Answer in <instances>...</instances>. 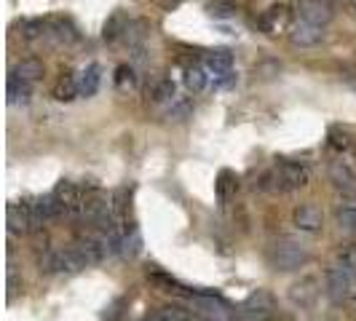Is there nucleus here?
Segmentation results:
<instances>
[{"instance_id":"6ab92c4d","label":"nucleus","mask_w":356,"mask_h":321,"mask_svg":"<svg viewBox=\"0 0 356 321\" xmlns=\"http://www.w3.org/2000/svg\"><path fill=\"white\" fill-rule=\"evenodd\" d=\"M126 27H129L126 14L124 11H115V14L105 22V27H102V38H105L107 43H113V40H118L121 35H126Z\"/></svg>"},{"instance_id":"a211bd4d","label":"nucleus","mask_w":356,"mask_h":321,"mask_svg":"<svg viewBox=\"0 0 356 321\" xmlns=\"http://www.w3.org/2000/svg\"><path fill=\"white\" fill-rule=\"evenodd\" d=\"M233 65V54L228 49H217L207 56V70L214 72V75H228Z\"/></svg>"},{"instance_id":"7c9ffc66","label":"nucleus","mask_w":356,"mask_h":321,"mask_svg":"<svg viewBox=\"0 0 356 321\" xmlns=\"http://www.w3.org/2000/svg\"><path fill=\"white\" fill-rule=\"evenodd\" d=\"M115 86L118 89H134L137 86V78H134V70L131 67H126V65H121L118 70H115Z\"/></svg>"},{"instance_id":"c756f323","label":"nucleus","mask_w":356,"mask_h":321,"mask_svg":"<svg viewBox=\"0 0 356 321\" xmlns=\"http://www.w3.org/2000/svg\"><path fill=\"white\" fill-rule=\"evenodd\" d=\"M153 102H156V105L175 102V83H172V81H161L159 86L153 89Z\"/></svg>"},{"instance_id":"bb28decb","label":"nucleus","mask_w":356,"mask_h":321,"mask_svg":"<svg viewBox=\"0 0 356 321\" xmlns=\"http://www.w3.org/2000/svg\"><path fill=\"white\" fill-rule=\"evenodd\" d=\"M185 86L191 91H201L207 86V72L201 70V67H188L185 70Z\"/></svg>"},{"instance_id":"f03ea898","label":"nucleus","mask_w":356,"mask_h":321,"mask_svg":"<svg viewBox=\"0 0 356 321\" xmlns=\"http://www.w3.org/2000/svg\"><path fill=\"white\" fill-rule=\"evenodd\" d=\"M268 260L276 270H300L311 263V249H308V244L286 236V238H279L270 244Z\"/></svg>"},{"instance_id":"39448f33","label":"nucleus","mask_w":356,"mask_h":321,"mask_svg":"<svg viewBox=\"0 0 356 321\" xmlns=\"http://www.w3.org/2000/svg\"><path fill=\"white\" fill-rule=\"evenodd\" d=\"M191 300H193L198 313H204L207 319L212 321L231 319V305L225 303L220 295H212V292H191Z\"/></svg>"},{"instance_id":"0eeeda50","label":"nucleus","mask_w":356,"mask_h":321,"mask_svg":"<svg viewBox=\"0 0 356 321\" xmlns=\"http://www.w3.org/2000/svg\"><path fill=\"white\" fill-rule=\"evenodd\" d=\"M292 222H295V228L303 233H319L324 228V214L316 204H300V206H295V212H292Z\"/></svg>"},{"instance_id":"473e14b6","label":"nucleus","mask_w":356,"mask_h":321,"mask_svg":"<svg viewBox=\"0 0 356 321\" xmlns=\"http://www.w3.org/2000/svg\"><path fill=\"white\" fill-rule=\"evenodd\" d=\"M330 140H332V147H343V150H346V147H348V137H346V134H340V131H332V134H330Z\"/></svg>"},{"instance_id":"423d86ee","label":"nucleus","mask_w":356,"mask_h":321,"mask_svg":"<svg viewBox=\"0 0 356 321\" xmlns=\"http://www.w3.org/2000/svg\"><path fill=\"white\" fill-rule=\"evenodd\" d=\"M6 225H8L11 236H24V233L33 231V204H24V201L8 204V209H6Z\"/></svg>"},{"instance_id":"aec40b11","label":"nucleus","mask_w":356,"mask_h":321,"mask_svg":"<svg viewBox=\"0 0 356 321\" xmlns=\"http://www.w3.org/2000/svg\"><path fill=\"white\" fill-rule=\"evenodd\" d=\"M6 99H8V105L17 107V105H27L30 102V86L24 83V81H19V78H8V89H6Z\"/></svg>"},{"instance_id":"412c9836","label":"nucleus","mask_w":356,"mask_h":321,"mask_svg":"<svg viewBox=\"0 0 356 321\" xmlns=\"http://www.w3.org/2000/svg\"><path fill=\"white\" fill-rule=\"evenodd\" d=\"M54 97H56L59 102H70V99H75V97H81L78 78H72V75H62V78H59V83L54 86Z\"/></svg>"},{"instance_id":"f257e3e1","label":"nucleus","mask_w":356,"mask_h":321,"mask_svg":"<svg viewBox=\"0 0 356 321\" xmlns=\"http://www.w3.org/2000/svg\"><path fill=\"white\" fill-rule=\"evenodd\" d=\"M308 182H311V174H308L305 166L284 160V163L273 166L270 172H266L260 177V190H268V193H292V190L305 188Z\"/></svg>"},{"instance_id":"9d476101","label":"nucleus","mask_w":356,"mask_h":321,"mask_svg":"<svg viewBox=\"0 0 356 321\" xmlns=\"http://www.w3.org/2000/svg\"><path fill=\"white\" fill-rule=\"evenodd\" d=\"M289 40H292L295 46H300V49H311V46H319L321 40H324V30L316 27V24L300 22V24H295V27H292Z\"/></svg>"},{"instance_id":"f8f14e48","label":"nucleus","mask_w":356,"mask_h":321,"mask_svg":"<svg viewBox=\"0 0 356 321\" xmlns=\"http://www.w3.org/2000/svg\"><path fill=\"white\" fill-rule=\"evenodd\" d=\"M286 22H289V8H286L284 3H279V6H270L266 14L257 19V27L263 33H268V35H273V33H279L284 27Z\"/></svg>"},{"instance_id":"b1692460","label":"nucleus","mask_w":356,"mask_h":321,"mask_svg":"<svg viewBox=\"0 0 356 321\" xmlns=\"http://www.w3.org/2000/svg\"><path fill=\"white\" fill-rule=\"evenodd\" d=\"M145 321H191V313L185 308H177V305H166V308L153 311Z\"/></svg>"},{"instance_id":"9b49d317","label":"nucleus","mask_w":356,"mask_h":321,"mask_svg":"<svg viewBox=\"0 0 356 321\" xmlns=\"http://www.w3.org/2000/svg\"><path fill=\"white\" fill-rule=\"evenodd\" d=\"M330 179L343 193H356V172L346 160H332L330 163Z\"/></svg>"},{"instance_id":"4be33fe9","label":"nucleus","mask_w":356,"mask_h":321,"mask_svg":"<svg viewBox=\"0 0 356 321\" xmlns=\"http://www.w3.org/2000/svg\"><path fill=\"white\" fill-rule=\"evenodd\" d=\"M238 14V6L233 0H209L207 3V17L212 19H233Z\"/></svg>"},{"instance_id":"20e7f679","label":"nucleus","mask_w":356,"mask_h":321,"mask_svg":"<svg viewBox=\"0 0 356 321\" xmlns=\"http://www.w3.org/2000/svg\"><path fill=\"white\" fill-rule=\"evenodd\" d=\"M324 286H327V295H330L335 303H343V300L356 297V279L348 270H343V268H338V265H332L324 273Z\"/></svg>"},{"instance_id":"cd10ccee","label":"nucleus","mask_w":356,"mask_h":321,"mask_svg":"<svg viewBox=\"0 0 356 321\" xmlns=\"http://www.w3.org/2000/svg\"><path fill=\"white\" fill-rule=\"evenodd\" d=\"M43 33H49V24H46L43 19H30V22L22 24V35L27 38V40H35V38H40Z\"/></svg>"},{"instance_id":"dca6fc26","label":"nucleus","mask_w":356,"mask_h":321,"mask_svg":"<svg viewBox=\"0 0 356 321\" xmlns=\"http://www.w3.org/2000/svg\"><path fill=\"white\" fill-rule=\"evenodd\" d=\"M335 222L340 231H356V196L346 198L335 209Z\"/></svg>"},{"instance_id":"72a5a7b5","label":"nucleus","mask_w":356,"mask_h":321,"mask_svg":"<svg viewBox=\"0 0 356 321\" xmlns=\"http://www.w3.org/2000/svg\"><path fill=\"white\" fill-rule=\"evenodd\" d=\"M166 6H177V3H182V0H163Z\"/></svg>"},{"instance_id":"7ed1b4c3","label":"nucleus","mask_w":356,"mask_h":321,"mask_svg":"<svg viewBox=\"0 0 356 321\" xmlns=\"http://www.w3.org/2000/svg\"><path fill=\"white\" fill-rule=\"evenodd\" d=\"M86 263L78 254V249H51L40 257V270L43 273H78Z\"/></svg>"},{"instance_id":"2f4dec72","label":"nucleus","mask_w":356,"mask_h":321,"mask_svg":"<svg viewBox=\"0 0 356 321\" xmlns=\"http://www.w3.org/2000/svg\"><path fill=\"white\" fill-rule=\"evenodd\" d=\"M150 281L163 286V292H182V286H179L172 276H166V273H150Z\"/></svg>"},{"instance_id":"6e6552de","label":"nucleus","mask_w":356,"mask_h":321,"mask_svg":"<svg viewBox=\"0 0 356 321\" xmlns=\"http://www.w3.org/2000/svg\"><path fill=\"white\" fill-rule=\"evenodd\" d=\"M54 198L59 201L62 212L65 214H81L83 212V198H81V190L75 188V182L70 179H59L56 188H54Z\"/></svg>"},{"instance_id":"5701e85b","label":"nucleus","mask_w":356,"mask_h":321,"mask_svg":"<svg viewBox=\"0 0 356 321\" xmlns=\"http://www.w3.org/2000/svg\"><path fill=\"white\" fill-rule=\"evenodd\" d=\"M236 188H238L236 174H233V172H220V177H217V182H214V190H217V198H220L222 204L236 193Z\"/></svg>"},{"instance_id":"4468645a","label":"nucleus","mask_w":356,"mask_h":321,"mask_svg":"<svg viewBox=\"0 0 356 321\" xmlns=\"http://www.w3.org/2000/svg\"><path fill=\"white\" fill-rule=\"evenodd\" d=\"M11 75L19 78V81H24V83H33V81H40L46 75V67H43L40 59H22Z\"/></svg>"},{"instance_id":"393cba45","label":"nucleus","mask_w":356,"mask_h":321,"mask_svg":"<svg viewBox=\"0 0 356 321\" xmlns=\"http://www.w3.org/2000/svg\"><path fill=\"white\" fill-rule=\"evenodd\" d=\"M314 297H316V281H314V279H303L300 284L292 286V300H295V303L308 305Z\"/></svg>"},{"instance_id":"c85d7f7f","label":"nucleus","mask_w":356,"mask_h":321,"mask_svg":"<svg viewBox=\"0 0 356 321\" xmlns=\"http://www.w3.org/2000/svg\"><path fill=\"white\" fill-rule=\"evenodd\" d=\"M335 265L343 268V270H348V273L356 279V247H346V249H340L338 263H335Z\"/></svg>"},{"instance_id":"2eb2a0df","label":"nucleus","mask_w":356,"mask_h":321,"mask_svg":"<svg viewBox=\"0 0 356 321\" xmlns=\"http://www.w3.org/2000/svg\"><path fill=\"white\" fill-rule=\"evenodd\" d=\"M99 81H102V67H99V65H89L86 70L78 75L81 97H94L97 89H99Z\"/></svg>"},{"instance_id":"f3484780","label":"nucleus","mask_w":356,"mask_h":321,"mask_svg":"<svg viewBox=\"0 0 356 321\" xmlns=\"http://www.w3.org/2000/svg\"><path fill=\"white\" fill-rule=\"evenodd\" d=\"M147 33H150V22H147V19H134V22H129L124 38L134 51H140L145 43V38H147Z\"/></svg>"},{"instance_id":"a878e982","label":"nucleus","mask_w":356,"mask_h":321,"mask_svg":"<svg viewBox=\"0 0 356 321\" xmlns=\"http://www.w3.org/2000/svg\"><path fill=\"white\" fill-rule=\"evenodd\" d=\"M191 113H193V102H191L188 97H177V99L169 105V110H166V118H169V121H185Z\"/></svg>"},{"instance_id":"1a4fd4ad","label":"nucleus","mask_w":356,"mask_h":321,"mask_svg":"<svg viewBox=\"0 0 356 321\" xmlns=\"http://www.w3.org/2000/svg\"><path fill=\"white\" fill-rule=\"evenodd\" d=\"M298 14H300L303 22L316 24V27L332 22V17H335V14H332V6L324 3V0H298Z\"/></svg>"},{"instance_id":"ddd939ff","label":"nucleus","mask_w":356,"mask_h":321,"mask_svg":"<svg viewBox=\"0 0 356 321\" xmlns=\"http://www.w3.org/2000/svg\"><path fill=\"white\" fill-rule=\"evenodd\" d=\"M46 35L51 38L56 46H70L78 40V30H75V24H72L70 19H62L56 17L51 19V24H49V33Z\"/></svg>"}]
</instances>
